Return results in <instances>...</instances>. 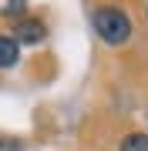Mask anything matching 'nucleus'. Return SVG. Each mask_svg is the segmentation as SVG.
I'll list each match as a JSON object with an SVG mask.
<instances>
[{
	"mask_svg": "<svg viewBox=\"0 0 148 151\" xmlns=\"http://www.w3.org/2000/svg\"><path fill=\"white\" fill-rule=\"evenodd\" d=\"M91 24H94V30H98V37L104 44H111V47H121V44L131 37V20H128V14L118 10V7H101V10H94Z\"/></svg>",
	"mask_w": 148,
	"mask_h": 151,
	"instance_id": "f257e3e1",
	"label": "nucleus"
},
{
	"mask_svg": "<svg viewBox=\"0 0 148 151\" xmlns=\"http://www.w3.org/2000/svg\"><path fill=\"white\" fill-rule=\"evenodd\" d=\"M44 34H47V27H44L40 20H20V24L14 27V40H17V44H40Z\"/></svg>",
	"mask_w": 148,
	"mask_h": 151,
	"instance_id": "f03ea898",
	"label": "nucleus"
},
{
	"mask_svg": "<svg viewBox=\"0 0 148 151\" xmlns=\"http://www.w3.org/2000/svg\"><path fill=\"white\" fill-rule=\"evenodd\" d=\"M17 60H20V44L14 37H4V34H0V70L14 67Z\"/></svg>",
	"mask_w": 148,
	"mask_h": 151,
	"instance_id": "7ed1b4c3",
	"label": "nucleus"
},
{
	"mask_svg": "<svg viewBox=\"0 0 148 151\" xmlns=\"http://www.w3.org/2000/svg\"><path fill=\"white\" fill-rule=\"evenodd\" d=\"M118 151H148V134H142V131H135V134H128L125 141H121Z\"/></svg>",
	"mask_w": 148,
	"mask_h": 151,
	"instance_id": "20e7f679",
	"label": "nucleus"
},
{
	"mask_svg": "<svg viewBox=\"0 0 148 151\" xmlns=\"http://www.w3.org/2000/svg\"><path fill=\"white\" fill-rule=\"evenodd\" d=\"M24 10H27V0H7V7H4V17H20Z\"/></svg>",
	"mask_w": 148,
	"mask_h": 151,
	"instance_id": "39448f33",
	"label": "nucleus"
},
{
	"mask_svg": "<svg viewBox=\"0 0 148 151\" xmlns=\"http://www.w3.org/2000/svg\"><path fill=\"white\" fill-rule=\"evenodd\" d=\"M0 151H24V145L17 138H0Z\"/></svg>",
	"mask_w": 148,
	"mask_h": 151,
	"instance_id": "423d86ee",
	"label": "nucleus"
}]
</instances>
